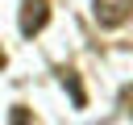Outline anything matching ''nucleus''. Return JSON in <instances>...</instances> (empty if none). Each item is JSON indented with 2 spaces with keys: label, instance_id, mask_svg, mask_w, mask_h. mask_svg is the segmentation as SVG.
Returning a JSON list of instances; mask_svg holds the SVG:
<instances>
[{
  "label": "nucleus",
  "instance_id": "obj_6",
  "mask_svg": "<svg viewBox=\"0 0 133 125\" xmlns=\"http://www.w3.org/2000/svg\"><path fill=\"white\" fill-rule=\"evenodd\" d=\"M4 63H8V58H4V50H0V67H4Z\"/></svg>",
  "mask_w": 133,
  "mask_h": 125
},
{
  "label": "nucleus",
  "instance_id": "obj_3",
  "mask_svg": "<svg viewBox=\"0 0 133 125\" xmlns=\"http://www.w3.org/2000/svg\"><path fill=\"white\" fill-rule=\"evenodd\" d=\"M58 75H62V88L71 92V100H75V108H83V104H87V92H83V83H79V71H71V67H62Z\"/></svg>",
  "mask_w": 133,
  "mask_h": 125
},
{
  "label": "nucleus",
  "instance_id": "obj_5",
  "mask_svg": "<svg viewBox=\"0 0 133 125\" xmlns=\"http://www.w3.org/2000/svg\"><path fill=\"white\" fill-rule=\"evenodd\" d=\"M121 108L133 117V83H125V88H121Z\"/></svg>",
  "mask_w": 133,
  "mask_h": 125
},
{
  "label": "nucleus",
  "instance_id": "obj_2",
  "mask_svg": "<svg viewBox=\"0 0 133 125\" xmlns=\"http://www.w3.org/2000/svg\"><path fill=\"white\" fill-rule=\"evenodd\" d=\"M50 21V0H21V33L37 38Z\"/></svg>",
  "mask_w": 133,
  "mask_h": 125
},
{
  "label": "nucleus",
  "instance_id": "obj_1",
  "mask_svg": "<svg viewBox=\"0 0 133 125\" xmlns=\"http://www.w3.org/2000/svg\"><path fill=\"white\" fill-rule=\"evenodd\" d=\"M91 17L104 29H121L133 17V0H91Z\"/></svg>",
  "mask_w": 133,
  "mask_h": 125
},
{
  "label": "nucleus",
  "instance_id": "obj_4",
  "mask_svg": "<svg viewBox=\"0 0 133 125\" xmlns=\"http://www.w3.org/2000/svg\"><path fill=\"white\" fill-rule=\"evenodd\" d=\"M8 125H33V113H29L25 104H12V117H8Z\"/></svg>",
  "mask_w": 133,
  "mask_h": 125
}]
</instances>
